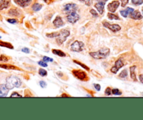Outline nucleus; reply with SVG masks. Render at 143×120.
<instances>
[{
    "instance_id": "nucleus-37",
    "label": "nucleus",
    "mask_w": 143,
    "mask_h": 120,
    "mask_svg": "<svg viewBox=\"0 0 143 120\" xmlns=\"http://www.w3.org/2000/svg\"><path fill=\"white\" fill-rule=\"evenodd\" d=\"M80 1H83L85 3V4L87 5V6H89V5L91 4V3H90V1H91V0H79Z\"/></svg>"
},
{
    "instance_id": "nucleus-34",
    "label": "nucleus",
    "mask_w": 143,
    "mask_h": 120,
    "mask_svg": "<svg viewBox=\"0 0 143 120\" xmlns=\"http://www.w3.org/2000/svg\"><path fill=\"white\" fill-rule=\"evenodd\" d=\"M38 64H39V65H41V66H43V67H47V66H48V64L45 62H44L43 61H39V62H38Z\"/></svg>"
},
{
    "instance_id": "nucleus-21",
    "label": "nucleus",
    "mask_w": 143,
    "mask_h": 120,
    "mask_svg": "<svg viewBox=\"0 0 143 120\" xmlns=\"http://www.w3.org/2000/svg\"><path fill=\"white\" fill-rule=\"evenodd\" d=\"M0 46L1 47H5L10 49H13V46L8 42H4V41H0Z\"/></svg>"
},
{
    "instance_id": "nucleus-10",
    "label": "nucleus",
    "mask_w": 143,
    "mask_h": 120,
    "mask_svg": "<svg viewBox=\"0 0 143 120\" xmlns=\"http://www.w3.org/2000/svg\"><path fill=\"white\" fill-rule=\"evenodd\" d=\"M119 6V2L118 1H113L112 2L110 3L108 6V9L110 12L114 13L116 11V10L117 9V8Z\"/></svg>"
},
{
    "instance_id": "nucleus-17",
    "label": "nucleus",
    "mask_w": 143,
    "mask_h": 120,
    "mask_svg": "<svg viewBox=\"0 0 143 120\" xmlns=\"http://www.w3.org/2000/svg\"><path fill=\"white\" fill-rule=\"evenodd\" d=\"M10 3V0H0V10L8 8Z\"/></svg>"
},
{
    "instance_id": "nucleus-40",
    "label": "nucleus",
    "mask_w": 143,
    "mask_h": 120,
    "mask_svg": "<svg viewBox=\"0 0 143 120\" xmlns=\"http://www.w3.org/2000/svg\"><path fill=\"white\" fill-rule=\"evenodd\" d=\"M40 85L41 87H45L47 86V84L45 81H40Z\"/></svg>"
},
{
    "instance_id": "nucleus-24",
    "label": "nucleus",
    "mask_w": 143,
    "mask_h": 120,
    "mask_svg": "<svg viewBox=\"0 0 143 120\" xmlns=\"http://www.w3.org/2000/svg\"><path fill=\"white\" fill-rule=\"evenodd\" d=\"M128 76V72H127V70L126 69H124L123 70L122 72L120 73L119 74V77H122V78H126Z\"/></svg>"
},
{
    "instance_id": "nucleus-27",
    "label": "nucleus",
    "mask_w": 143,
    "mask_h": 120,
    "mask_svg": "<svg viewBox=\"0 0 143 120\" xmlns=\"http://www.w3.org/2000/svg\"><path fill=\"white\" fill-rule=\"evenodd\" d=\"M39 73L40 76H46L47 74H48L47 71L45 70H44V69H43V68H40Z\"/></svg>"
},
{
    "instance_id": "nucleus-46",
    "label": "nucleus",
    "mask_w": 143,
    "mask_h": 120,
    "mask_svg": "<svg viewBox=\"0 0 143 120\" xmlns=\"http://www.w3.org/2000/svg\"></svg>"
},
{
    "instance_id": "nucleus-4",
    "label": "nucleus",
    "mask_w": 143,
    "mask_h": 120,
    "mask_svg": "<svg viewBox=\"0 0 143 120\" xmlns=\"http://www.w3.org/2000/svg\"><path fill=\"white\" fill-rule=\"evenodd\" d=\"M84 44L82 41H75L71 45V50L74 52H81L82 51L84 48Z\"/></svg>"
},
{
    "instance_id": "nucleus-16",
    "label": "nucleus",
    "mask_w": 143,
    "mask_h": 120,
    "mask_svg": "<svg viewBox=\"0 0 143 120\" xmlns=\"http://www.w3.org/2000/svg\"><path fill=\"white\" fill-rule=\"evenodd\" d=\"M133 11H134L133 9H132V8H130V7H128L126 9L121 11H120V13H121V15H122L123 17H124V18H126V17H128V15L131 14V13L133 12Z\"/></svg>"
},
{
    "instance_id": "nucleus-43",
    "label": "nucleus",
    "mask_w": 143,
    "mask_h": 120,
    "mask_svg": "<svg viewBox=\"0 0 143 120\" xmlns=\"http://www.w3.org/2000/svg\"><path fill=\"white\" fill-rule=\"evenodd\" d=\"M139 78H140V82L143 83V74H141V75H140V76H139Z\"/></svg>"
},
{
    "instance_id": "nucleus-39",
    "label": "nucleus",
    "mask_w": 143,
    "mask_h": 120,
    "mask_svg": "<svg viewBox=\"0 0 143 120\" xmlns=\"http://www.w3.org/2000/svg\"><path fill=\"white\" fill-rule=\"evenodd\" d=\"M94 86L95 87V89L97 91H100L101 90V86H100V85H99V84H94Z\"/></svg>"
},
{
    "instance_id": "nucleus-6",
    "label": "nucleus",
    "mask_w": 143,
    "mask_h": 120,
    "mask_svg": "<svg viewBox=\"0 0 143 120\" xmlns=\"http://www.w3.org/2000/svg\"><path fill=\"white\" fill-rule=\"evenodd\" d=\"M73 74L75 77H77L78 79H79L80 80H87V73L82 71L81 70H73Z\"/></svg>"
},
{
    "instance_id": "nucleus-22",
    "label": "nucleus",
    "mask_w": 143,
    "mask_h": 120,
    "mask_svg": "<svg viewBox=\"0 0 143 120\" xmlns=\"http://www.w3.org/2000/svg\"><path fill=\"white\" fill-rule=\"evenodd\" d=\"M42 9V5L40 4L39 3H35L32 6V9L34 11H39Z\"/></svg>"
},
{
    "instance_id": "nucleus-35",
    "label": "nucleus",
    "mask_w": 143,
    "mask_h": 120,
    "mask_svg": "<svg viewBox=\"0 0 143 120\" xmlns=\"http://www.w3.org/2000/svg\"><path fill=\"white\" fill-rule=\"evenodd\" d=\"M105 94H106V95L109 96V95H110V94H111V93H112V90L110 89V87H108V88L105 89Z\"/></svg>"
},
{
    "instance_id": "nucleus-38",
    "label": "nucleus",
    "mask_w": 143,
    "mask_h": 120,
    "mask_svg": "<svg viewBox=\"0 0 143 120\" xmlns=\"http://www.w3.org/2000/svg\"><path fill=\"white\" fill-rule=\"evenodd\" d=\"M7 21H8L9 22H10V23H12V24L16 23V22H18V20L15 19H8L7 20Z\"/></svg>"
},
{
    "instance_id": "nucleus-14",
    "label": "nucleus",
    "mask_w": 143,
    "mask_h": 120,
    "mask_svg": "<svg viewBox=\"0 0 143 120\" xmlns=\"http://www.w3.org/2000/svg\"><path fill=\"white\" fill-rule=\"evenodd\" d=\"M9 89L6 85H0V97H6L8 94Z\"/></svg>"
},
{
    "instance_id": "nucleus-1",
    "label": "nucleus",
    "mask_w": 143,
    "mask_h": 120,
    "mask_svg": "<svg viewBox=\"0 0 143 120\" xmlns=\"http://www.w3.org/2000/svg\"><path fill=\"white\" fill-rule=\"evenodd\" d=\"M22 85V82L20 78L15 76H10L6 78V86L9 89H12L14 87H20Z\"/></svg>"
},
{
    "instance_id": "nucleus-3",
    "label": "nucleus",
    "mask_w": 143,
    "mask_h": 120,
    "mask_svg": "<svg viewBox=\"0 0 143 120\" xmlns=\"http://www.w3.org/2000/svg\"><path fill=\"white\" fill-rule=\"evenodd\" d=\"M70 35V32L66 29H62L59 32L58 36L56 37V41L57 42L58 45H61L64 41L66 40Z\"/></svg>"
},
{
    "instance_id": "nucleus-29",
    "label": "nucleus",
    "mask_w": 143,
    "mask_h": 120,
    "mask_svg": "<svg viewBox=\"0 0 143 120\" xmlns=\"http://www.w3.org/2000/svg\"><path fill=\"white\" fill-rule=\"evenodd\" d=\"M132 3L134 5H141L143 3V0H132Z\"/></svg>"
},
{
    "instance_id": "nucleus-9",
    "label": "nucleus",
    "mask_w": 143,
    "mask_h": 120,
    "mask_svg": "<svg viewBox=\"0 0 143 120\" xmlns=\"http://www.w3.org/2000/svg\"><path fill=\"white\" fill-rule=\"evenodd\" d=\"M123 65L124 64H123V62L122 61V59H119L118 60L116 61L114 66L113 67H112L110 71H111V72L113 73H117V71H119V69L121 68L122 67H123Z\"/></svg>"
},
{
    "instance_id": "nucleus-30",
    "label": "nucleus",
    "mask_w": 143,
    "mask_h": 120,
    "mask_svg": "<svg viewBox=\"0 0 143 120\" xmlns=\"http://www.w3.org/2000/svg\"><path fill=\"white\" fill-rule=\"evenodd\" d=\"M112 93L114 95H121L122 94V91H119L118 89H113L112 90Z\"/></svg>"
},
{
    "instance_id": "nucleus-33",
    "label": "nucleus",
    "mask_w": 143,
    "mask_h": 120,
    "mask_svg": "<svg viewBox=\"0 0 143 120\" xmlns=\"http://www.w3.org/2000/svg\"><path fill=\"white\" fill-rule=\"evenodd\" d=\"M43 59V61L44 62H53V59L52 58L46 57V56H44Z\"/></svg>"
},
{
    "instance_id": "nucleus-11",
    "label": "nucleus",
    "mask_w": 143,
    "mask_h": 120,
    "mask_svg": "<svg viewBox=\"0 0 143 120\" xmlns=\"http://www.w3.org/2000/svg\"><path fill=\"white\" fill-rule=\"evenodd\" d=\"M105 4V1L103 0V1H101L97 2V3L95 4V6H94L95 8L98 10V11H99V13L101 15H102L103 13Z\"/></svg>"
},
{
    "instance_id": "nucleus-20",
    "label": "nucleus",
    "mask_w": 143,
    "mask_h": 120,
    "mask_svg": "<svg viewBox=\"0 0 143 120\" xmlns=\"http://www.w3.org/2000/svg\"><path fill=\"white\" fill-rule=\"evenodd\" d=\"M52 53H54V55H58L59 57H65V56H66V54H65L63 51L59 50H55V49H53V50H52Z\"/></svg>"
},
{
    "instance_id": "nucleus-5",
    "label": "nucleus",
    "mask_w": 143,
    "mask_h": 120,
    "mask_svg": "<svg viewBox=\"0 0 143 120\" xmlns=\"http://www.w3.org/2000/svg\"><path fill=\"white\" fill-rule=\"evenodd\" d=\"M77 10H78V5L73 3L67 4L65 5L64 7V11L67 14H69L73 12H75Z\"/></svg>"
},
{
    "instance_id": "nucleus-7",
    "label": "nucleus",
    "mask_w": 143,
    "mask_h": 120,
    "mask_svg": "<svg viewBox=\"0 0 143 120\" xmlns=\"http://www.w3.org/2000/svg\"><path fill=\"white\" fill-rule=\"evenodd\" d=\"M66 18L70 23L74 24L77 21H78V20L80 19V15L75 11V12H73L67 15Z\"/></svg>"
},
{
    "instance_id": "nucleus-36",
    "label": "nucleus",
    "mask_w": 143,
    "mask_h": 120,
    "mask_svg": "<svg viewBox=\"0 0 143 120\" xmlns=\"http://www.w3.org/2000/svg\"><path fill=\"white\" fill-rule=\"evenodd\" d=\"M120 1H122V7H125L128 3V0H120Z\"/></svg>"
},
{
    "instance_id": "nucleus-8",
    "label": "nucleus",
    "mask_w": 143,
    "mask_h": 120,
    "mask_svg": "<svg viewBox=\"0 0 143 120\" xmlns=\"http://www.w3.org/2000/svg\"><path fill=\"white\" fill-rule=\"evenodd\" d=\"M103 24L105 27H107L109 29H110L111 31H112L114 32H117L119 31L121 29V27L119 25V24H110L109 22L105 21V22H103Z\"/></svg>"
},
{
    "instance_id": "nucleus-18",
    "label": "nucleus",
    "mask_w": 143,
    "mask_h": 120,
    "mask_svg": "<svg viewBox=\"0 0 143 120\" xmlns=\"http://www.w3.org/2000/svg\"><path fill=\"white\" fill-rule=\"evenodd\" d=\"M0 68H4V69H8V70H19V68L15 67L14 66L9 65V64H0ZM20 71V70H19Z\"/></svg>"
},
{
    "instance_id": "nucleus-19",
    "label": "nucleus",
    "mask_w": 143,
    "mask_h": 120,
    "mask_svg": "<svg viewBox=\"0 0 143 120\" xmlns=\"http://www.w3.org/2000/svg\"><path fill=\"white\" fill-rule=\"evenodd\" d=\"M136 66H133L130 68V72H131V77L133 79L134 81H137V78H136V76L135 73V71Z\"/></svg>"
},
{
    "instance_id": "nucleus-47",
    "label": "nucleus",
    "mask_w": 143,
    "mask_h": 120,
    "mask_svg": "<svg viewBox=\"0 0 143 120\" xmlns=\"http://www.w3.org/2000/svg\"><path fill=\"white\" fill-rule=\"evenodd\" d=\"M1 36H0V39H1Z\"/></svg>"
},
{
    "instance_id": "nucleus-41",
    "label": "nucleus",
    "mask_w": 143,
    "mask_h": 120,
    "mask_svg": "<svg viewBox=\"0 0 143 120\" xmlns=\"http://www.w3.org/2000/svg\"><path fill=\"white\" fill-rule=\"evenodd\" d=\"M11 97H13V96H18V97H22V96L19 94H18L17 92H14V93H13L11 95H10Z\"/></svg>"
},
{
    "instance_id": "nucleus-15",
    "label": "nucleus",
    "mask_w": 143,
    "mask_h": 120,
    "mask_svg": "<svg viewBox=\"0 0 143 120\" xmlns=\"http://www.w3.org/2000/svg\"><path fill=\"white\" fill-rule=\"evenodd\" d=\"M131 18L134 20H141L143 19V15L139 11H133L131 13Z\"/></svg>"
},
{
    "instance_id": "nucleus-25",
    "label": "nucleus",
    "mask_w": 143,
    "mask_h": 120,
    "mask_svg": "<svg viewBox=\"0 0 143 120\" xmlns=\"http://www.w3.org/2000/svg\"><path fill=\"white\" fill-rule=\"evenodd\" d=\"M108 17L109 19L110 20H119V18L117 15L112 14V13H109L108 14Z\"/></svg>"
},
{
    "instance_id": "nucleus-44",
    "label": "nucleus",
    "mask_w": 143,
    "mask_h": 120,
    "mask_svg": "<svg viewBox=\"0 0 143 120\" xmlns=\"http://www.w3.org/2000/svg\"><path fill=\"white\" fill-rule=\"evenodd\" d=\"M45 2H46L47 4H49L50 3V0H44Z\"/></svg>"
},
{
    "instance_id": "nucleus-2",
    "label": "nucleus",
    "mask_w": 143,
    "mask_h": 120,
    "mask_svg": "<svg viewBox=\"0 0 143 120\" xmlns=\"http://www.w3.org/2000/svg\"><path fill=\"white\" fill-rule=\"evenodd\" d=\"M109 54H110V49L106 48H102L97 52L89 53V55L96 59H103L108 56Z\"/></svg>"
},
{
    "instance_id": "nucleus-45",
    "label": "nucleus",
    "mask_w": 143,
    "mask_h": 120,
    "mask_svg": "<svg viewBox=\"0 0 143 120\" xmlns=\"http://www.w3.org/2000/svg\"><path fill=\"white\" fill-rule=\"evenodd\" d=\"M141 95H142V96H143V94H141Z\"/></svg>"
},
{
    "instance_id": "nucleus-32",
    "label": "nucleus",
    "mask_w": 143,
    "mask_h": 120,
    "mask_svg": "<svg viewBox=\"0 0 143 120\" xmlns=\"http://www.w3.org/2000/svg\"><path fill=\"white\" fill-rule=\"evenodd\" d=\"M90 13H91V14L94 17H98V16H99V14L96 13V11L94 9L90 10Z\"/></svg>"
},
{
    "instance_id": "nucleus-31",
    "label": "nucleus",
    "mask_w": 143,
    "mask_h": 120,
    "mask_svg": "<svg viewBox=\"0 0 143 120\" xmlns=\"http://www.w3.org/2000/svg\"><path fill=\"white\" fill-rule=\"evenodd\" d=\"M9 60V59L7 57H6L4 55H0V61L1 62H7Z\"/></svg>"
},
{
    "instance_id": "nucleus-28",
    "label": "nucleus",
    "mask_w": 143,
    "mask_h": 120,
    "mask_svg": "<svg viewBox=\"0 0 143 120\" xmlns=\"http://www.w3.org/2000/svg\"><path fill=\"white\" fill-rule=\"evenodd\" d=\"M59 32H53V33H51V34H47L46 36L49 38H54V37H57L58 36Z\"/></svg>"
},
{
    "instance_id": "nucleus-12",
    "label": "nucleus",
    "mask_w": 143,
    "mask_h": 120,
    "mask_svg": "<svg viewBox=\"0 0 143 120\" xmlns=\"http://www.w3.org/2000/svg\"><path fill=\"white\" fill-rule=\"evenodd\" d=\"M14 1L18 6H20L22 8H25V7L30 6L31 2V0H14Z\"/></svg>"
},
{
    "instance_id": "nucleus-13",
    "label": "nucleus",
    "mask_w": 143,
    "mask_h": 120,
    "mask_svg": "<svg viewBox=\"0 0 143 120\" xmlns=\"http://www.w3.org/2000/svg\"><path fill=\"white\" fill-rule=\"evenodd\" d=\"M53 24L57 28H59V27L64 26V22L62 20V18L60 16H57L53 21Z\"/></svg>"
},
{
    "instance_id": "nucleus-26",
    "label": "nucleus",
    "mask_w": 143,
    "mask_h": 120,
    "mask_svg": "<svg viewBox=\"0 0 143 120\" xmlns=\"http://www.w3.org/2000/svg\"><path fill=\"white\" fill-rule=\"evenodd\" d=\"M73 62H74L75 64H79L80 66H82V67L83 68H84V69H86V70H89V68L88 67V66H87L86 65H84V64H82L81 62H80L78 61H76V60H74Z\"/></svg>"
},
{
    "instance_id": "nucleus-42",
    "label": "nucleus",
    "mask_w": 143,
    "mask_h": 120,
    "mask_svg": "<svg viewBox=\"0 0 143 120\" xmlns=\"http://www.w3.org/2000/svg\"><path fill=\"white\" fill-rule=\"evenodd\" d=\"M22 52H24L25 53H30V50L28 48H24L22 49Z\"/></svg>"
},
{
    "instance_id": "nucleus-23",
    "label": "nucleus",
    "mask_w": 143,
    "mask_h": 120,
    "mask_svg": "<svg viewBox=\"0 0 143 120\" xmlns=\"http://www.w3.org/2000/svg\"><path fill=\"white\" fill-rule=\"evenodd\" d=\"M9 14L10 15H13V16H19L20 15V13L18 12V11L15 9H10L9 11Z\"/></svg>"
}]
</instances>
